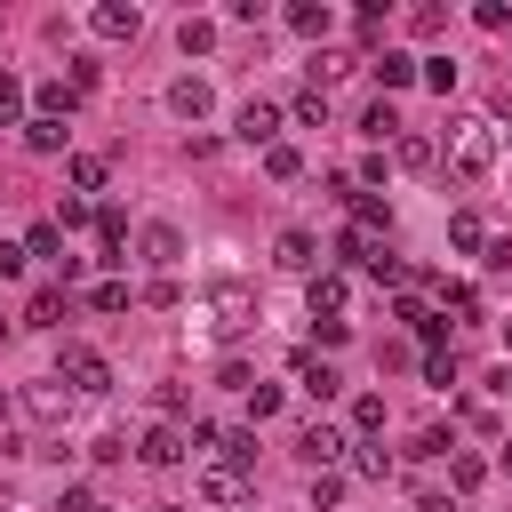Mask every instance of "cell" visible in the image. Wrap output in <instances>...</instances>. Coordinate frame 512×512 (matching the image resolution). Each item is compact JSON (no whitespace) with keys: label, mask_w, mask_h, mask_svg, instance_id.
I'll return each instance as SVG.
<instances>
[{"label":"cell","mask_w":512,"mask_h":512,"mask_svg":"<svg viewBox=\"0 0 512 512\" xmlns=\"http://www.w3.org/2000/svg\"><path fill=\"white\" fill-rule=\"evenodd\" d=\"M200 496H208V504H240V496H248V472H240V464H208V472H200Z\"/></svg>","instance_id":"6"},{"label":"cell","mask_w":512,"mask_h":512,"mask_svg":"<svg viewBox=\"0 0 512 512\" xmlns=\"http://www.w3.org/2000/svg\"><path fill=\"white\" fill-rule=\"evenodd\" d=\"M360 128H368V136H376V144H384V136H392V128H400V112H392V104H384V96H376V104H368V120H360Z\"/></svg>","instance_id":"24"},{"label":"cell","mask_w":512,"mask_h":512,"mask_svg":"<svg viewBox=\"0 0 512 512\" xmlns=\"http://www.w3.org/2000/svg\"><path fill=\"white\" fill-rule=\"evenodd\" d=\"M72 184H80V192H96V184H104V160H96V152H80V160H72Z\"/></svg>","instance_id":"30"},{"label":"cell","mask_w":512,"mask_h":512,"mask_svg":"<svg viewBox=\"0 0 512 512\" xmlns=\"http://www.w3.org/2000/svg\"><path fill=\"white\" fill-rule=\"evenodd\" d=\"M488 272H512V240H488V256H480Z\"/></svg>","instance_id":"36"},{"label":"cell","mask_w":512,"mask_h":512,"mask_svg":"<svg viewBox=\"0 0 512 512\" xmlns=\"http://www.w3.org/2000/svg\"><path fill=\"white\" fill-rule=\"evenodd\" d=\"M272 128H280V112L256 96V104H240V144H272Z\"/></svg>","instance_id":"7"},{"label":"cell","mask_w":512,"mask_h":512,"mask_svg":"<svg viewBox=\"0 0 512 512\" xmlns=\"http://www.w3.org/2000/svg\"><path fill=\"white\" fill-rule=\"evenodd\" d=\"M144 256H152V264L168 272V264L184 256V232H176V224H152V232H144Z\"/></svg>","instance_id":"12"},{"label":"cell","mask_w":512,"mask_h":512,"mask_svg":"<svg viewBox=\"0 0 512 512\" xmlns=\"http://www.w3.org/2000/svg\"><path fill=\"white\" fill-rule=\"evenodd\" d=\"M480 480H488V464H480V456H464V448H456V456H448V488H456V496H464V488H480Z\"/></svg>","instance_id":"19"},{"label":"cell","mask_w":512,"mask_h":512,"mask_svg":"<svg viewBox=\"0 0 512 512\" xmlns=\"http://www.w3.org/2000/svg\"><path fill=\"white\" fill-rule=\"evenodd\" d=\"M352 464H360V472H368V480H384V472H392V456H384V448H376V440H368V448H352Z\"/></svg>","instance_id":"31"},{"label":"cell","mask_w":512,"mask_h":512,"mask_svg":"<svg viewBox=\"0 0 512 512\" xmlns=\"http://www.w3.org/2000/svg\"><path fill=\"white\" fill-rule=\"evenodd\" d=\"M504 344H512V328H504Z\"/></svg>","instance_id":"39"},{"label":"cell","mask_w":512,"mask_h":512,"mask_svg":"<svg viewBox=\"0 0 512 512\" xmlns=\"http://www.w3.org/2000/svg\"><path fill=\"white\" fill-rule=\"evenodd\" d=\"M416 72H424V64H416V56H400V48H384V56H376V80H384V88H408Z\"/></svg>","instance_id":"15"},{"label":"cell","mask_w":512,"mask_h":512,"mask_svg":"<svg viewBox=\"0 0 512 512\" xmlns=\"http://www.w3.org/2000/svg\"><path fill=\"white\" fill-rule=\"evenodd\" d=\"M280 264L288 272H312V232H280Z\"/></svg>","instance_id":"20"},{"label":"cell","mask_w":512,"mask_h":512,"mask_svg":"<svg viewBox=\"0 0 512 512\" xmlns=\"http://www.w3.org/2000/svg\"><path fill=\"white\" fill-rule=\"evenodd\" d=\"M24 408H32L40 424H64V416H72V384H64V376H40V384H24Z\"/></svg>","instance_id":"4"},{"label":"cell","mask_w":512,"mask_h":512,"mask_svg":"<svg viewBox=\"0 0 512 512\" xmlns=\"http://www.w3.org/2000/svg\"><path fill=\"white\" fill-rule=\"evenodd\" d=\"M296 384H304L312 400H336V368H328V360H312V352H296Z\"/></svg>","instance_id":"8"},{"label":"cell","mask_w":512,"mask_h":512,"mask_svg":"<svg viewBox=\"0 0 512 512\" xmlns=\"http://www.w3.org/2000/svg\"><path fill=\"white\" fill-rule=\"evenodd\" d=\"M120 240H128V216H120V208H96V248H104V264H120Z\"/></svg>","instance_id":"11"},{"label":"cell","mask_w":512,"mask_h":512,"mask_svg":"<svg viewBox=\"0 0 512 512\" xmlns=\"http://www.w3.org/2000/svg\"><path fill=\"white\" fill-rule=\"evenodd\" d=\"M24 320H32V328H56V320H64V296H56V288H40V296H32V312H24Z\"/></svg>","instance_id":"23"},{"label":"cell","mask_w":512,"mask_h":512,"mask_svg":"<svg viewBox=\"0 0 512 512\" xmlns=\"http://www.w3.org/2000/svg\"><path fill=\"white\" fill-rule=\"evenodd\" d=\"M24 256H48V264H64V232H56V224H32V232H24Z\"/></svg>","instance_id":"18"},{"label":"cell","mask_w":512,"mask_h":512,"mask_svg":"<svg viewBox=\"0 0 512 512\" xmlns=\"http://www.w3.org/2000/svg\"><path fill=\"white\" fill-rule=\"evenodd\" d=\"M352 424H360V432H384V400L360 392V400H352Z\"/></svg>","instance_id":"27"},{"label":"cell","mask_w":512,"mask_h":512,"mask_svg":"<svg viewBox=\"0 0 512 512\" xmlns=\"http://www.w3.org/2000/svg\"><path fill=\"white\" fill-rule=\"evenodd\" d=\"M264 168H272V176H280V184H288V176H296V168H304V160H296V152H288V144H272V152H264Z\"/></svg>","instance_id":"34"},{"label":"cell","mask_w":512,"mask_h":512,"mask_svg":"<svg viewBox=\"0 0 512 512\" xmlns=\"http://www.w3.org/2000/svg\"><path fill=\"white\" fill-rule=\"evenodd\" d=\"M224 464L248 472V464H256V432H224Z\"/></svg>","instance_id":"28"},{"label":"cell","mask_w":512,"mask_h":512,"mask_svg":"<svg viewBox=\"0 0 512 512\" xmlns=\"http://www.w3.org/2000/svg\"><path fill=\"white\" fill-rule=\"evenodd\" d=\"M248 416H256V424L280 416V384H248Z\"/></svg>","instance_id":"26"},{"label":"cell","mask_w":512,"mask_h":512,"mask_svg":"<svg viewBox=\"0 0 512 512\" xmlns=\"http://www.w3.org/2000/svg\"><path fill=\"white\" fill-rule=\"evenodd\" d=\"M248 320H256V288H248V280H216V288H208V328H216V336H240Z\"/></svg>","instance_id":"1"},{"label":"cell","mask_w":512,"mask_h":512,"mask_svg":"<svg viewBox=\"0 0 512 512\" xmlns=\"http://www.w3.org/2000/svg\"><path fill=\"white\" fill-rule=\"evenodd\" d=\"M448 80H456V64H448V56H424V88H440V96H448Z\"/></svg>","instance_id":"33"},{"label":"cell","mask_w":512,"mask_h":512,"mask_svg":"<svg viewBox=\"0 0 512 512\" xmlns=\"http://www.w3.org/2000/svg\"><path fill=\"white\" fill-rule=\"evenodd\" d=\"M416 512H456V504H448L440 488H424V496H416Z\"/></svg>","instance_id":"37"},{"label":"cell","mask_w":512,"mask_h":512,"mask_svg":"<svg viewBox=\"0 0 512 512\" xmlns=\"http://www.w3.org/2000/svg\"><path fill=\"white\" fill-rule=\"evenodd\" d=\"M168 104H176L184 120H200V112H208V80H176V88H168Z\"/></svg>","instance_id":"16"},{"label":"cell","mask_w":512,"mask_h":512,"mask_svg":"<svg viewBox=\"0 0 512 512\" xmlns=\"http://www.w3.org/2000/svg\"><path fill=\"white\" fill-rule=\"evenodd\" d=\"M288 24H296L304 40H320V32H328V8H312V0H296V8H288Z\"/></svg>","instance_id":"21"},{"label":"cell","mask_w":512,"mask_h":512,"mask_svg":"<svg viewBox=\"0 0 512 512\" xmlns=\"http://www.w3.org/2000/svg\"><path fill=\"white\" fill-rule=\"evenodd\" d=\"M24 112V88H16V72H0V120H16Z\"/></svg>","instance_id":"35"},{"label":"cell","mask_w":512,"mask_h":512,"mask_svg":"<svg viewBox=\"0 0 512 512\" xmlns=\"http://www.w3.org/2000/svg\"><path fill=\"white\" fill-rule=\"evenodd\" d=\"M56 512H112V504H104L96 488H64V504H56Z\"/></svg>","instance_id":"32"},{"label":"cell","mask_w":512,"mask_h":512,"mask_svg":"<svg viewBox=\"0 0 512 512\" xmlns=\"http://www.w3.org/2000/svg\"><path fill=\"white\" fill-rule=\"evenodd\" d=\"M448 240H456V248H488V232H480V216H472V208H464V216H448Z\"/></svg>","instance_id":"22"},{"label":"cell","mask_w":512,"mask_h":512,"mask_svg":"<svg viewBox=\"0 0 512 512\" xmlns=\"http://www.w3.org/2000/svg\"><path fill=\"white\" fill-rule=\"evenodd\" d=\"M8 408H16V400H8V392H0V424H8Z\"/></svg>","instance_id":"38"},{"label":"cell","mask_w":512,"mask_h":512,"mask_svg":"<svg viewBox=\"0 0 512 512\" xmlns=\"http://www.w3.org/2000/svg\"><path fill=\"white\" fill-rule=\"evenodd\" d=\"M56 376H64L72 392H112V368H104V352H88V344H64V352H56Z\"/></svg>","instance_id":"3"},{"label":"cell","mask_w":512,"mask_h":512,"mask_svg":"<svg viewBox=\"0 0 512 512\" xmlns=\"http://www.w3.org/2000/svg\"><path fill=\"white\" fill-rule=\"evenodd\" d=\"M488 168H496V128H488V120H464V128H456V176L472 184V176H488Z\"/></svg>","instance_id":"2"},{"label":"cell","mask_w":512,"mask_h":512,"mask_svg":"<svg viewBox=\"0 0 512 512\" xmlns=\"http://www.w3.org/2000/svg\"><path fill=\"white\" fill-rule=\"evenodd\" d=\"M88 24H96L104 40H136V8H120V0H104V8L88 16Z\"/></svg>","instance_id":"10"},{"label":"cell","mask_w":512,"mask_h":512,"mask_svg":"<svg viewBox=\"0 0 512 512\" xmlns=\"http://www.w3.org/2000/svg\"><path fill=\"white\" fill-rule=\"evenodd\" d=\"M304 296H312V320H336V304H344V280H336V272H312V288H304Z\"/></svg>","instance_id":"13"},{"label":"cell","mask_w":512,"mask_h":512,"mask_svg":"<svg viewBox=\"0 0 512 512\" xmlns=\"http://www.w3.org/2000/svg\"><path fill=\"white\" fill-rule=\"evenodd\" d=\"M24 144H32V152H56V144H64V120L32 112V120H24Z\"/></svg>","instance_id":"17"},{"label":"cell","mask_w":512,"mask_h":512,"mask_svg":"<svg viewBox=\"0 0 512 512\" xmlns=\"http://www.w3.org/2000/svg\"><path fill=\"white\" fill-rule=\"evenodd\" d=\"M296 120H304V128H320V120H328V96H320V88H304V96H296Z\"/></svg>","instance_id":"29"},{"label":"cell","mask_w":512,"mask_h":512,"mask_svg":"<svg viewBox=\"0 0 512 512\" xmlns=\"http://www.w3.org/2000/svg\"><path fill=\"white\" fill-rule=\"evenodd\" d=\"M352 64H360V56H344V48H320V56H312V88L328 96V80H344Z\"/></svg>","instance_id":"14"},{"label":"cell","mask_w":512,"mask_h":512,"mask_svg":"<svg viewBox=\"0 0 512 512\" xmlns=\"http://www.w3.org/2000/svg\"><path fill=\"white\" fill-rule=\"evenodd\" d=\"M136 456H144V464H176V456H184V432H176V424H152Z\"/></svg>","instance_id":"9"},{"label":"cell","mask_w":512,"mask_h":512,"mask_svg":"<svg viewBox=\"0 0 512 512\" xmlns=\"http://www.w3.org/2000/svg\"><path fill=\"white\" fill-rule=\"evenodd\" d=\"M88 304H96V312H128V280H96Z\"/></svg>","instance_id":"25"},{"label":"cell","mask_w":512,"mask_h":512,"mask_svg":"<svg viewBox=\"0 0 512 512\" xmlns=\"http://www.w3.org/2000/svg\"><path fill=\"white\" fill-rule=\"evenodd\" d=\"M296 456H304V464H312V472H328V464H336V456H344V432H336V424H312V432H304V440H296Z\"/></svg>","instance_id":"5"}]
</instances>
